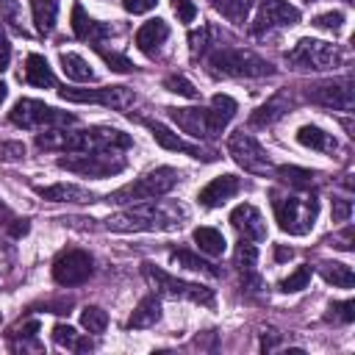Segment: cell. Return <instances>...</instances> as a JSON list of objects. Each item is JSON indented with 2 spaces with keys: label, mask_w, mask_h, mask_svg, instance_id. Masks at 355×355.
I'll return each instance as SVG.
<instances>
[{
  "label": "cell",
  "mask_w": 355,
  "mask_h": 355,
  "mask_svg": "<svg viewBox=\"0 0 355 355\" xmlns=\"http://www.w3.org/2000/svg\"><path fill=\"white\" fill-rule=\"evenodd\" d=\"M133 139L116 128H80V130H58L47 128L36 136L39 150H61V153H92V150H128Z\"/></svg>",
  "instance_id": "1"
},
{
  "label": "cell",
  "mask_w": 355,
  "mask_h": 355,
  "mask_svg": "<svg viewBox=\"0 0 355 355\" xmlns=\"http://www.w3.org/2000/svg\"><path fill=\"white\" fill-rule=\"evenodd\" d=\"M186 211L178 205H166L158 197L155 200H141L130 202V208L111 214L105 219V227L114 233H155V230H175L180 227V219Z\"/></svg>",
  "instance_id": "2"
},
{
  "label": "cell",
  "mask_w": 355,
  "mask_h": 355,
  "mask_svg": "<svg viewBox=\"0 0 355 355\" xmlns=\"http://www.w3.org/2000/svg\"><path fill=\"white\" fill-rule=\"evenodd\" d=\"M169 111V119L186 130L189 136H194L197 141H208V139H216L227 122L236 116L239 105L230 94H214L211 97V105L202 108V105H191V108H166Z\"/></svg>",
  "instance_id": "3"
},
{
  "label": "cell",
  "mask_w": 355,
  "mask_h": 355,
  "mask_svg": "<svg viewBox=\"0 0 355 355\" xmlns=\"http://www.w3.org/2000/svg\"><path fill=\"white\" fill-rule=\"evenodd\" d=\"M208 67L216 75L225 78H269L275 75V67L261 58L252 50L244 47H214L208 53Z\"/></svg>",
  "instance_id": "4"
},
{
  "label": "cell",
  "mask_w": 355,
  "mask_h": 355,
  "mask_svg": "<svg viewBox=\"0 0 355 355\" xmlns=\"http://www.w3.org/2000/svg\"><path fill=\"white\" fill-rule=\"evenodd\" d=\"M178 178H180L178 169H172V166H155V169H150L147 175L136 178L133 183L119 186L116 191H111L105 200H108V202H116V205L141 202V200H155V197L169 194V191L178 186Z\"/></svg>",
  "instance_id": "5"
},
{
  "label": "cell",
  "mask_w": 355,
  "mask_h": 355,
  "mask_svg": "<svg viewBox=\"0 0 355 355\" xmlns=\"http://www.w3.org/2000/svg\"><path fill=\"white\" fill-rule=\"evenodd\" d=\"M58 166L83 178H114L128 166L122 150H92V153H69L58 158Z\"/></svg>",
  "instance_id": "6"
},
{
  "label": "cell",
  "mask_w": 355,
  "mask_h": 355,
  "mask_svg": "<svg viewBox=\"0 0 355 355\" xmlns=\"http://www.w3.org/2000/svg\"><path fill=\"white\" fill-rule=\"evenodd\" d=\"M286 64L291 69H305V72H327L341 64V53L336 44L322 42V39H300L288 53Z\"/></svg>",
  "instance_id": "7"
},
{
  "label": "cell",
  "mask_w": 355,
  "mask_h": 355,
  "mask_svg": "<svg viewBox=\"0 0 355 355\" xmlns=\"http://www.w3.org/2000/svg\"><path fill=\"white\" fill-rule=\"evenodd\" d=\"M141 275L147 277V283L164 294V297H172V300H189V302H197V305H214V291L200 286V283H189V280H180L164 269H158L155 263H141Z\"/></svg>",
  "instance_id": "8"
},
{
  "label": "cell",
  "mask_w": 355,
  "mask_h": 355,
  "mask_svg": "<svg viewBox=\"0 0 355 355\" xmlns=\"http://www.w3.org/2000/svg\"><path fill=\"white\" fill-rule=\"evenodd\" d=\"M275 214H277V225L283 233L305 236L319 216V202L316 197L286 194V197H275Z\"/></svg>",
  "instance_id": "9"
},
{
  "label": "cell",
  "mask_w": 355,
  "mask_h": 355,
  "mask_svg": "<svg viewBox=\"0 0 355 355\" xmlns=\"http://www.w3.org/2000/svg\"><path fill=\"white\" fill-rule=\"evenodd\" d=\"M8 119L19 128H67V125H75V114L58 111L42 100H31V97L17 100L14 108L8 111Z\"/></svg>",
  "instance_id": "10"
},
{
  "label": "cell",
  "mask_w": 355,
  "mask_h": 355,
  "mask_svg": "<svg viewBox=\"0 0 355 355\" xmlns=\"http://www.w3.org/2000/svg\"><path fill=\"white\" fill-rule=\"evenodd\" d=\"M227 155L250 175H272L275 172V164L269 158V153L261 147V141L244 130H236L230 133L227 139Z\"/></svg>",
  "instance_id": "11"
},
{
  "label": "cell",
  "mask_w": 355,
  "mask_h": 355,
  "mask_svg": "<svg viewBox=\"0 0 355 355\" xmlns=\"http://www.w3.org/2000/svg\"><path fill=\"white\" fill-rule=\"evenodd\" d=\"M61 100H69V103H97V105H105L111 111H128L133 103H136V94L133 89L128 86H100V89H58Z\"/></svg>",
  "instance_id": "12"
},
{
  "label": "cell",
  "mask_w": 355,
  "mask_h": 355,
  "mask_svg": "<svg viewBox=\"0 0 355 355\" xmlns=\"http://www.w3.org/2000/svg\"><path fill=\"white\" fill-rule=\"evenodd\" d=\"M92 272H94V261L83 250H64L53 261V280L58 286H67V288L86 283L92 277Z\"/></svg>",
  "instance_id": "13"
},
{
  "label": "cell",
  "mask_w": 355,
  "mask_h": 355,
  "mask_svg": "<svg viewBox=\"0 0 355 355\" xmlns=\"http://www.w3.org/2000/svg\"><path fill=\"white\" fill-rule=\"evenodd\" d=\"M305 97L311 103L333 108V111H352L355 108V92H352V80L349 78L313 83V86L305 89Z\"/></svg>",
  "instance_id": "14"
},
{
  "label": "cell",
  "mask_w": 355,
  "mask_h": 355,
  "mask_svg": "<svg viewBox=\"0 0 355 355\" xmlns=\"http://www.w3.org/2000/svg\"><path fill=\"white\" fill-rule=\"evenodd\" d=\"M300 22V8H294L288 0H261L255 22L250 25V31L255 36H266L277 28H288Z\"/></svg>",
  "instance_id": "15"
},
{
  "label": "cell",
  "mask_w": 355,
  "mask_h": 355,
  "mask_svg": "<svg viewBox=\"0 0 355 355\" xmlns=\"http://www.w3.org/2000/svg\"><path fill=\"white\" fill-rule=\"evenodd\" d=\"M147 128H150L153 139H155L164 150L186 153V155L200 158V161H216V153H214V150H208V147H202V144H189V141H183L178 133H172V130H169L166 125H161V122H147Z\"/></svg>",
  "instance_id": "16"
},
{
  "label": "cell",
  "mask_w": 355,
  "mask_h": 355,
  "mask_svg": "<svg viewBox=\"0 0 355 355\" xmlns=\"http://www.w3.org/2000/svg\"><path fill=\"white\" fill-rule=\"evenodd\" d=\"M230 225L247 239V241H263L266 239V222L261 216V211L250 202H241L233 208L230 214Z\"/></svg>",
  "instance_id": "17"
},
{
  "label": "cell",
  "mask_w": 355,
  "mask_h": 355,
  "mask_svg": "<svg viewBox=\"0 0 355 355\" xmlns=\"http://www.w3.org/2000/svg\"><path fill=\"white\" fill-rule=\"evenodd\" d=\"M239 189H241V180H239L236 175H219V178H214L205 189H200L197 200H200V205H205V208H216V205H222L225 200H230Z\"/></svg>",
  "instance_id": "18"
},
{
  "label": "cell",
  "mask_w": 355,
  "mask_h": 355,
  "mask_svg": "<svg viewBox=\"0 0 355 355\" xmlns=\"http://www.w3.org/2000/svg\"><path fill=\"white\" fill-rule=\"evenodd\" d=\"M72 31H75V36H78V39H86V42H92V44H100V39H105V36H111V33H114V28H111V25L92 19V17L83 11V6H80V3H75V6H72Z\"/></svg>",
  "instance_id": "19"
},
{
  "label": "cell",
  "mask_w": 355,
  "mask_h": 355,
  "mask_svg": "<svg viewBox=\"0 0 355 355\" xmlns=\"http://www.w3.org/2000/svg\"><path fill=\"white\" fill-rule=\"evenodd\" d=\"M291 105H294L291 94H288V92H277L275 97H269L263 105H258V108L250 114V125H252V128H266V125L277 122Z\"/></svg>",
  "instance_id": "20"
},
{
  "label": "cell",
  "mask_w": 355,
  "mask_h": 355,
  "mask_svg": "<svg viewBox=\"0 0 355 355\" xmlns=\"http://www.w3.org/2000/svg\"><path fill=\"white\" fill-rule=\"evenodd\" d=\"M42 200L50 202H94V194L75 183H53V186H33Z\"/></svg>",
  "instance_id": "21"
},
{
  "label": "cell",
  "mask_w": 355,
  "mask_h": 355,
  "mask_svg": "<svg viewBox=\"0 0 355 355\" xmlns=\"http://www.w3.org/2000/svg\"><path fill=\"white\" fill-rule=\"evenodd\" d=\"M169 39V25L164 19H147L139 31H136V47L144 53V55H155L161 50V44Z\"/></svg>",
  "instance_id": "22"
},
{
  "label": "cell",
  "mask_w": 355,
  "mask_h": 355,
  "mask_svg": "<svg viewBox=\"0 0 355 355\" xmlns=\"http://www.w3.org/2000/svg\"><path fill=\"white\" fill-rule=\"evenodd\" d=\"M25 83L39 86V89H53L55 86V75H53V69H50L44 55L31 53L25 58Z\"/></svg>",
  "instance_id": "23"
},
{
  "label": "cell",
  "mask_w": 355,
  "mask_h": 355,
  "mask_svg": "<svg viewBox=\"0 0 355 355\" xmlns=\"http://www.w3.org/2000/svg\"><path fill=\"white\" fill-rule=\"evenodd\" d=\"M297 141L302 147H311V150H319V153H336L338 150V141L333 133H324L322 128L316 125H302L297 130Z\"/></svg>",
  "instance_id": "24"
},
{
  "label": "cell",
  "mask_w": 355,
  "mask_h": 355,
  "mask_svg": "<svg viewBox=\"0 0 355 355\" xmlns=\"http://www.w3.org/2000/svg\"><path fill=\"white\" fill-rule=\"evenodd\" d=\"M158 319H161V302L155 297H144L133 308V313L128 316L125 324H128V330H144V327H153Z\"/></svg>",
  "instance_id": "25"
},
{
  "label": "cell",
  "mask_w": 355,
  "mask_h": 355,
  "mask_svg": "<svg viewBox=\"0 0 355 355\" xmlns=\"http://www.w3.org/2000/svg\"><path fill=\"white\" fill-rule=\"evenodd\" d=\"M61 61V69L69 80H78V83H86V80H94V69L89 67V61L78 53H61L58 55Z\"/></svg>",
  "instance_id": "26"
},
{
  "label": "cell",
  "mask_w": 355,
  "mask_h": 355,
  "mask_svg": "<svg viewBox=\"0 0 355 355\" xmlns=\"http://www.w3.org/2000/svg\"><path fill=\"white\" fill-rule=\"evenodd\" d=\"M31 11H33V22L36 31L42 36H47L55 28V17H58V0H31Z\"/></svg>",
  "instance_id": "27"
},
{
  "label": "cell",
  "mask_w": 355,
  "mask_h": 355,
  "mask_svg": "<svg viewBox=\"0 0 355 355\" xmlns=\"http://www.w3.org/2000/svg\"><path fill=\"white\" fill-rule=\"evenodd\" d=\"M53 341L58 344V347H64V349H72V352H89L94 344H92V338H83L75 327H69V324H55L53 327Z\"/></svg>",
  "instance_id": "28"
},
{
  "label": "cell",
  "mask_w": 355,
  "mask_h": 355,
  "mask_svg": "<svg viewBox=\"0 0 355 355\" xmlns=\"http://www.w3.org/2000/svg\"><path fill=\"white\" fill-rule=\"evenodd\" d=\"M319 272L327 283L338 286V288H352L355 286V272L347 266V263H338V261H322L319 263Z\"/></svg>",
  "instance_id": "29"
},
{
  "label": "cell",
  "mask_w": 355,
  "mask_h": 355,
  "mask_svg": "<svg viewBox=\"0 0 355 355\" xmlns=\"http://www.w3.org/2000/svg\"><path fill=\"white\" fill-rule=\"evenodd\" d=\"M222 17H227L230 22H236V25H244L247 22V17H250V8H252V3L255 0H208Z\"/></svg>",
  "instance_id": "30"
},
{
  "label": "cell",
  "mask_w": 355,
  "mask_h": 355,
  "mask_svg": "<svg viewBox=\"0 0 355 355\" xmlns=\"http://www.w3.org/2000/svg\"><path fill=\"white\" fill-rule=\"evenodd\" d=\"M172 261H175L178 266L189 269V272H202V275H211V277H219V275H222V269H216L214 263H208L205 258H200V255H194V252H189V250H175V252H172Z\"/></svg>",
  "instance_id": "31"
},
{
  "label": "cell",
  "mask_w": 355,
  "mask_h": 355,
  "mask_svg": "<svg viewBox=\"0 0 355 355\" xmlns=\"http://www.w3.org/2000/svg\"><path fill=\"white\" fill-rule=\"evenodd\" d=\"M194 244L205 252V255H222L225 252V236L216 227H197L194 230Z\"/></svg>",
  "instance_id": "32"
},
{
  "label": "cell",
  "mask_w": 355,
  "mask_h": 355,
  "mask_svg": "<svg viewBox=\"0 0 355 355\" xmlns=\"http://www.w3.org/2000/svg\"><path fill=\"white\" fill-rule=\"evenodd\" d=\"M275 172L280 175V180H286L294 189H311L316 183V172L311 169H300V166H275Z\"/></svg>",
  "instance_id": "33"
},
{
  "label": "cell",
  "mask_w": 355,
  "mask_h": 355,
  "mask_svg": "<svg viewBox=\"0 0 355 355\" xmlns=\"http://www.w3.org/2000/svg\"><path fill=\"white\" fill-rule=\"evenodd\" d=\"M80 324H83L89 333H103L105 324H108V313H105L103 308H97V305H86V308L80 311Z\"/></svg>",
  "instance_id": "34"
},
{
  "label": "cell",
  "mask_w": 355,
  "mask_h": 355,
  "mask_svg": "<svg viewBox=\"0 0 355 355\" xmlns=\"http://www.w3.org/2000/svg\"><path fill=\"white\" fill-rule=\"evenodd\" d=\"M94 50L100 53V58H103L114 72H130V69H133V61H130L128 55L114 53V50H105V47H100V44H94Z\"/></svg>",
  "instance_id": "35"
},
{
  "label": "cell",
  "mask_w": 355,
  "mask_h": 355,
  "mask_svg": "<svg viewBox=\"0 0 355 355\" xmlns=\"http://www.w3.org/2000/svg\"><path fill=\"white\" fill-rule=\"evenodd\" d=\"M0 19L8 22L14 31L22 33V8H19V0H0Z\"/></svg>",
  "instance_id": "36"
},
{
  "label": "cell",
  "mask_w": 355,
  "mask_h": 355,
  "mask_svg": "<svg viewBox=\"0 0 355 355\" xmlns=\"http://www.w3.org/2000/svg\"><path fill=\"white\" fill-rule=\"evenodd\" d=\"M164 86H166L169 92H175V94L189 97V100H194V97H197L194 83H191V80H186L183 75H169V78H164Z\"/></svg>",
  "instance_id": "37"
},
{
  "label": "cell",
  "mask_w": 355,
  "mask_h": 355,
  "mask_svg": "<svg viewBox=\"0 0 355 355\" xmlns=\"http://www.w3.org/2000/svg\"><path fill=\"white\" fill-rule=\"evenodd\" d=\"M308 280H311V266L305 263V266H300L297 272H291V275L280 283V288H283V291H300V288L308 286Z\"/></svg>",
  "instance_id": "38"
},
{
  "label": "cell",
  "mask_w": 355,
  "mask_h": 355,
  "mask_svg": "<svg viewBox=\"0 0 355 355\" xmlns=\"http://www.w3.org/2000/svg\"><path fill=\"white\" fill-rule=\"evenodd\" d=\"M255 261H258V250H255L252 244L241 241L239 250H236V263H239V269H241V272H252Z\"/></svg>",
  "instance_id": "39"
},
{
  "label": "cell",
  "mask_w": 355,
  "mask_h": 355,
  "mask_svg": "<svg viewBox=\"0 0 355 355\" xmlns=\"http://www.w3.org/2000/svg\"><path fill=\"white\" fill-rule=\"evenodd\" d=\"M313 25L322 28V31H341V25H344V14H341V11L319 14V17H313Z\"/></svg>",
  "instance_id": "40"
},
{
  "label": "cell",
  "mask_w": 355,
  "mask_h": 355,
  "mask_svg": "<svg viewBox=\"0 0 355 355\" xmlns=\"http://www.w3.org/2000/svg\"><path fill=\"white\" fill-rule=\"evenodd\" d=\"M330 319H338V322H352V319H355V302H352V300L333 302V305H330Z\"/></svg>",
  "instance_id": "41"
},
{
  "label": "cell",
  "mask_w": 355,
  "mask_h": 355,
  "mask_svg": "<svg viewBox=\"0 0 355 355\" xmlns=\"http://www.w3.org/2000/svg\"><path fill=\"white\" fill-rule=\"evenodd\" d=\"M0 158L3 161H19V158H25V144L22 141H0Z\"/></svg>",
  "instance_id": "42"
},
{
  "label": "cell",
  "mask_w": 355,
  "mask_h": 355,
  "mask_svg": "<svg viewBox=\"0 0 355 355\" xmlns=\"http://www.w3.org/2000/svg\"><path fill=\"white\" fill-rule=\"evenodd\" d=\"M189 44H191V55L205 53V50H208V28L191 31V33H189Z\"/></svg>",
  "instance_id": "43"
},
{
  "label": "cell",
  "mask_w": 355,
  "mask_h": 355,
  "mask_svg": "<svg viewBox=\"0 0 355 355\" xmlns=\"http://www.w3.org/2000/svg\"><path fill=\"white\" fill-rule=\"evenodd\" d=\"M172 8H175V14H178L180 22H194V17H197V6L191 0H175Z\"/></svg>",
  "instance_id": "44"
},
{
  "label": "cell",
  "mask_w": 355,
  "mask_h": 355,
  "mask_svg": "<svg viewBox=\"0 0 355 355\" xmlns=\"http://www.w3.org/2000/svg\"><path fill=\"white\" fill-rule=\"evenodd\" d=\"M352 202L344 197H333V222H349Z\"/></svg>",
  "instance_id": "45"
},
{
  "label": "cell",
  "mask_w": 355,
  "mask_h": 355,
  "mask_svg": "<svg viewBox=\"0 0 355 355\" xmlns=\"http://www.w3.org/2000/svg\"><path fill=\"white\" fill-rule=\"evenodd\" d=\"M352 239H355V233H352V225H347L338 236H333L330 239V244L336 247V250H344V252H349L352 250Z\"/></svg>",
  "instance_id": "46"
},
{
  "label": "cell",
  "mask_w": 355,
  "mask_h": 355,
  "mask_svg": "<svg viewBox=\"0 0 355 355\" xmlns=\"http://www.w3.org/2000/svg\"><path fill=\"white\" fill-rule=\"evenodd\" d=\"M155 3H158V0H122L125 11H130V14H144V11L155 8Z\"/></svg>",
  "instance_id": "47"
},
{
  "label": "cell",
  "mask_w": 355,
  "mask_h": 355,
  "mask_svg": "<svg viewBox=\"0 0 355 355\" xmlns=\"http://www.w3.org/2000/svg\"><path fill=\"white\" fill-rule=\"evenodd\" d=\"M8 64H11V44H8L6 31L0 28V72H6V69H8Z\"/></svg>",
  "instance_id": "48"
},
{
  "label": "cell",
  "mask_w": 355,
  "mask_h": 355,
  "mask_svg": "<svg viewBox=\"0 0 355 355\" xmlns=\"http://www.w3.org/2000/svg\"><path fill=\"white\" fill-rule=\"evenodd\" d=\"M6 227H8V233H11L14 239H19V236H25V233L31 230V222H28V219H17V216H14Z\"/></svg>",
  "instance_id": "49"
},
{
  "label": "cell",
  "mask_w": 355,
  "mask_h": 355,
  "mask_svg": "<svg viewBox=\"0 0 355 355\" xmlns=\"http://www.w3.org/2000/svg\"><path fill=\"white\" fill-rule=\"evenodd\" d=\"M36 333H39V322H36V319H31L28 324H22V327H17V330H14V336H17V338H33Z\"/></svg>",
  "instance_id": "50"
},
{
  "label": "cell",
  "mask_w": 355,
  "mask_h": 355,
  "mask_svg": "<svg viewBox=\"0 0 355 355\" xmlns=\"http://www.w3.org/2000/svg\"><path fill=\"white\" fill-rule=\"evenodd\" d=\"M11 219H14V211H11V208H8V205H6L3 200H0V225L6 227V225H8Z\"/></svg>",
  "instance_id": "51"
},
{
  "label": "cell",
  "mask_w": 355,
  "mask_h": 355,
  "mask_svg": "<svg viewBox=\"0 0 355 355\" xmlns=\"http://www.w3.org/2000/svg\"><path fill=\"white\" fill-rule=\"evenodd\" d=\"M291 255H294L291 250H286V247H275V258H277V261H288Z\"/></svg>",
  "instance_id": "52"
},
{
  "label": "cell",
  "mask_w": 355,
  "mask_h": 355,
  "mask_svg": "<svg viewBox=\"0 0 355 355\" xmlns=\"http://www.w3.org/2000/svg\"><path fill=\"white\" fill-rule=\"evenodd\" d=\"M3 100H6V86L0 83V103H3Z\"/></svg>",
  "instance_id": "53"
},
{
  "label": "cell",
  "mask_w": 355,
  "mask_h": 355,
  "mask_svg": "<svg viewBox=\"0 0 355 355\" xmlns=\"http://www.w3.org/2000/svg\"><path fill=\"white\" fill-rule=\"evenodd\" d=\"M0 322H3V313H0Z\"/></svg>",
  "instance_id": "54"
}]
</instances>
